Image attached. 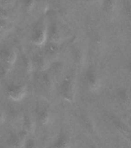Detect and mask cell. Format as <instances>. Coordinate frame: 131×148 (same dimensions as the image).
Here are the masks:
<instances>
[{"mask_svg": "<svg viewBox=\"0 0 131 148\" xmlns=\"http://www.w3.org/2000/svg\"><path fill=\"white\" fill-rule=\"evenodd\" d=\"M7 68L5 66H0V78L4 77L6 75Z\"/></svg>", "mask_w": 131, "mask_h": 148, "instance_id": "18", "label": "cell"}, {"mask_svg": "<svg viewBox=\"0 0 131 148\" xmlns=\"http://www.w3.org/2000/svg\"><path fill=\"white\" fill-rule=\"evenodd\" d=\"M25 148H36V143L32 139H29L26 140L25 143Z\"/></svg>", "mask_w": 131, "mask_h": 148, "instance_id": "16", "label": "cell"}, {"mask_svg": "<svg viewBox=\"0 0 131 148\" xmlns=\"http://www.w3.org/2000/svg\"><path fill=\"white\" fill-rule=\"evenodd\" d=\"M46 29L43 24L36 25L33 28L31 33V40L33 43L38 46L43 45L46 42Z\"/></svg>", "mask_w": 131, "mask_h": 148, "instance_id": "2", "label": "cell"}, {"mask_svg": "<svg viewBox=\"0 0 131 148\" xmlns=\"http://www.w3.org/2000/svg\"><path fill=\"white\" fill-rule=\"evenodd\" d=\"M69 145V140L68 136L64 134H61L58 136L57 140L50 148H68Z\"/></svg>", "mask_w": 131, "mask_h": 148, "instance_id": "9", "label": "cell"}, {"mask_svg": "<svg viewBox=\"0 0 131 148\" xmlns=\"http://www.w3.org/2000/svg\"><path fill=\"white\" fill-rule=\"evenodd\" d=\"M45 51L47 55L50 56H54L57 55L60 52V46L56 42L50 41L45 45Z\"/></svg>", "mask_w": 131, "mask_h": 148, "instance_id": "11", "label": "cell"}, {"mask_svg": "<svg viewBox=\"0 0 131 148\" xmlns=\"http://www.w3.org/2000/svg\"><path fill=\"white\" fill-rule=\"evenodd\" d=\"M10 142L15 147H19L20 145V138L16 135H12L10 137Z\"/></svg>", "mask_w": 131, "mask_h": 148, "instance_id": "14", "label": "cell"}, {"mask_svg": "<svg viewBox=\"0 0 131 148\" xmlns=\"http://www.w3.org/2000/svg\"><path fill=\"white\" fill-rule=\"evenodd\" d=\"M74 82L71 75H67L60 83V90L62 97L68 101H71L74 96Z\"/></svg>", "mask_w": 131, "mask_h": 148, "instance_id": "1", "label": "cell"}, {"mask_svg": "<svg viewBox=\"0 0 131 148\" xmlns=\"http://www.w3.org/2000/svg\"><path fill=\"white\" fill-rule=\"evenodd\" d=\"M91 148H97V147H92Z\"/></svg>", "mask_w": 131, "mask_h": 148, "instance_id": "22", "label": "cell"}, {"mask_svg": "<svg viewBox=\"0 0 131 148\" xmlns=\"http://www.w3.org/2000/svg\"><path fill=\"white\" fill-rule=\"evenodd\" d=\"M86 83L90 89L92 90H97L98 87V85H99L98 77H97V73L92 69L89 70L86 73Z\"/></svg>", "mask_w": 131, "mask_h": 148, "instance_id": "6", "label": "cell"}, {"mask_svg": "<svg viewBox=\"0 0 131 148\" xmlns=\"http://www.w3.org/2000/svg\"><path fill=\"white\" fill-rule=\"evenodd\" d=\"M41 81L46 87H49L51 86V83H52L50 76L49 75V73H45V72L41 74Z\"/></svg>", "mask_w": 131, "mask_h": 148, "instance_id": "13", "label": "cell"}, {"mask_svg": "<svg viewBox=\"0 0 131 148\" xmlns=\"http://www.w3.org/2000/svg\"><path fill=\"white\" fill-rule=\"evenodd\" d=\"M104 7L108 11L111 10L113 7V0H104Z\"/></svg>", "mask_w": 131, "mask_h": 148, "instance_id": "15", "label": "cell"}, {"mask_svg": "<svg viewBox=\"0 0 131 148\" xmlns=\"http://www.w3.org/2000/svg\"><path fill=\"white\" fill-rule=\"evenodd\" d=\"M115 127L131 144V128L122 122H115Z\"/></svg>", "mask_w": 131, "mask_h": 148, "instance_id": "5", "label": "cell"}, {"mask_svg": "<svg viewBox=\"0 0 131 148\" xmlns=\"http://www.w3.org/2000/svg\"><path fill=\"white\" fill-rule=\"evenodd\" d=\"M23 127H24V130H27V131H30L32 130V121L31 120L29 116L25 115L24 117H23Z\"/></svg>", "mask_w": 131, "mask_h": 148, "instance_id": "12", "label": "cell"}, {"mask_svg": "<svg viewBox=\"0 0 131 148\" xmlns=\"http://www.w3.org/2000/svg\"><path fill=\"white\" fill-rule=\"evenodd\" d=\"M129 73H130V79H131V62L129 65Z\"/></svg>", "mask_w": 131, "mask_h": 148, "instance_id": "20", "label": "cell"}, {"mask_svg": "<svg viewBox=\"0 0 131 148\" xmlns=\"http://www.w3.org/2000/svg\"><path fill=\"white\" fill-rule=\"evenodd\" d=\"M46 36L50 39L51 42H54L57 43V42L60 39V33L56 25L53 24L49 26V29H46Z\"/></svg>", "mask_w": 131, "mask_h": 148, "instance_id": "8", "label": "cell"}, {"mask_svg": "<svg viewBox=\"0 0 131 148\" xmlns=\"http://www.w3.org/2000/svg\"><path fill=\"white\" fill-rule=\"evenodd\" d=\"M34 3V0H23V5L26 9H30L32 7Z\"/></svg>", "mask_w": 131, "mask_h": 148, "instance_id": "17", "label": "cell"}, {"mask_svg": "<svg viewBox=\"0 0 131 148\" xmlns=\"http://www.w3.org/2000/svg\"><path fill=\"white\" fill-rule=\"evenodd\" d=\"M31 62H32V66L39 69H43L46 65L45 58L40 53H35L32 56Z\"/></svg>", "mask_w": 131, "mask_h": 148, "instance_id": "10", "label": "cell"}, {"mask_svg": "<svg viewBox=\"0 0 131 148\" xmlns=\"http://www.w3.org/2000/svg\"><path fill=\"white\" fill-rule=\"evenodd\" d=\"M36 114L39 123L41 124L44 125L48 123L49 119V110L47 107L43 106L37 107Z\"/></svg>", "mask_w": 131, "mask_h": 148, "instance_id": "7", "label": "cell"}, {"mask_svg": "<svg viewBox=\"0 0 131 148\" xmlns=\"http://www.w3.org/2000/svg\"><path fill=\"white\" fill-rule=\"evenodd\" d=\"M7 94L13 100H19L25 95V87L19 84L11 83L7 86Z\"/></svg>", "mask_w": 131, "mask_h": 148, "instance_id": "3", "label": "cell"}, {"mask_svg": "<svg viewBox=\"0 0 131 148\" xmlns=\"http://www.w3.org/2000/svg\"><path fill=\"white\" fill-rule=\"evenodd\" d=\"M2 117V113H1V111H0V118Z\"/></svg>", "mask_w": 131, "mask_h": 148, "instance_id": "21", "label": "cell"}, {"mask_svg": "<svg viewBox=\"0 0 131 148\" xmlns=\"http://www.w3.org/2000/svg\"><path fill=\"white\" fill-rule=\"evenodd\" d=\"M2 2H3V3H5V4L9 5L12 2V0H2Z\"/></svg>", "mask_w": 131, "mask_h": 148, "instance_id": "19", "label": "cell"}, {"mask_svg": "<svg viewBox=\"0 0 131 148\" xmlns=\"http://www.w3.org/2000/svg\"><path fill=\"white\" fill-rule=\"evenodd\" d=\"M16 53L14 51L10 49L9 48L4 47L0 49V60H2V62L5 64V66H11L16 61Z\"/></svg>", "mask_w": 131, "mask_h": 148, "instance_id": "4", "label": "cell"}]
</instances>
